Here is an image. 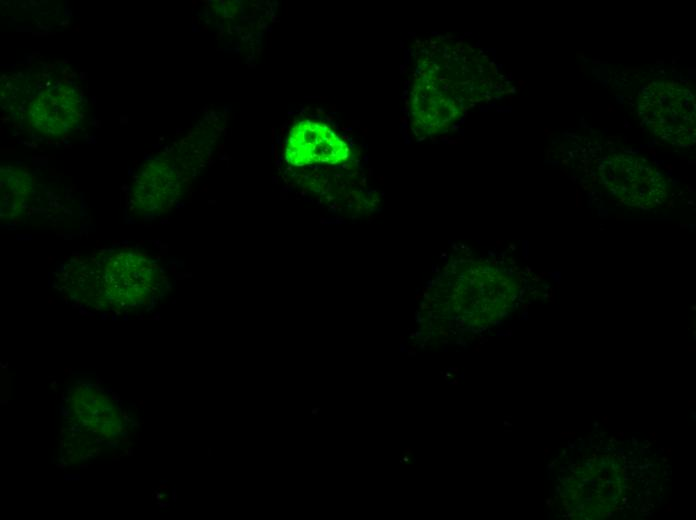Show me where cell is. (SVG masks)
Instances as JSON below:
<instances>
[{"mask_svg": "<svg viewBox=\"0 0 696 520\" xmlns=\"http://www.w3.org/2000/svg\"><path fill=\"white\" fill-rule=\"evenodd\" d=\"M177 177L169 163L151 160L139 168L130 191V210L142 216L167 207L177 188Z\"/></svg>", "mask_w": 696, "mask_h": 520, "instance_id": "cell-5", "label": "cell"}, {"mask_svg": "<svg viewBox=\"0 0 696 520\" xmlns=\"http://www.w3.org/2000/svg\"><path fill=\"white\" fill-rule=\"evenodd\" d=\"M33 192L31 174L9 166L1 172V211L5 219H14L24 212Z\"/></svg>", "mask_w": 696, "mask_h": 520, "instance_id": "cell-6", "label": "cell"}, {"mask_svg": "<svg viewBox=\"0 0 696 520\" xmlns=\"http://www.w3.org/2000/svg\"><path fill=\"white\" fill-rule=\"evenodd\" d=\"M349 157V146L323 123L303 120L289 132L285 160L295 166L339 164Z\"/></svg>", "mask_w": 696, "mask_h": 520, "instance_id": "cell-2", "label": "cell"}, {"mask_svg": "<svg viewBox=\"0 0 696 520\" xmlns=\"http://www.w3.org/2000/svg\"><path fill=\"white\" fill-rule=\"evenodd\" d=\"M75 388L69 407L76 425L85 432L97 434L101 440L120 435L123 419L114 403L94 387Z\"/></svg>", "mask_w": 696, "mask_h": 520, "instance_id": "cell-4", "label": "cell"}, {"mask_svg": "<svg viewBox=\"0 0 696 520\" xmlns=\"http://www.w3.org/2000/svg\"><path fill=\"white\" fill-rule=\"evenodd\" d=\"M58 279L61 289L78 304L115 313L148 310L168 287L167 276L158 262L127 246L75 257Z\"/></svg>", "mask_w": 696, "mask_h": 520, "instance_id": "cell-1", "label": "cell"}, {"mask_svg": "<svg viewBox=\"0 0 696 520\" xmlns=\"http://www.w3.org/2000/svg\"><path fill=\"white\" fill-rule=\"evenodd\" d=\"M29 108L30 125L38 134L52 139L68 133L82 117L80 94L67 84L39 93Z\"/></svg>", "mask_w": 696, "mask_h": 520, "instance_id": "cell-3", "label": "cell"}]
</instances>
